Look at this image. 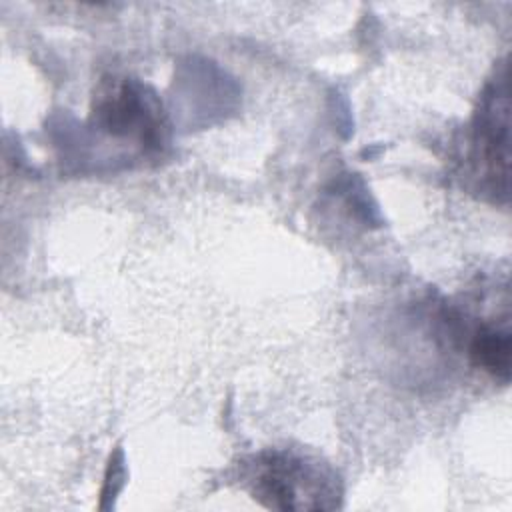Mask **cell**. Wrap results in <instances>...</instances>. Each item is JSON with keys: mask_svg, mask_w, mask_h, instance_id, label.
I'll return each mask as SVG.
<instances>
[{"mask_svg": "<svg viewBox=\"0 0 512 512\" xmlns=\"http://www.w3.org/2000/svg\"><path fill=\"white\" fill-rule=\"evenodd\" d=\"M510 352V332L492 326L478 328L468 346L472 364L502 382L510 378Z\"/></svg>", "mask_w": 512, "mask_h": 512, "instance_id": "obj_4", "label": "cell"}, {"mask_svg": "<svg viewBox=\"0 0 512 512\" xmlns=\"http://www.w3.org/2000/svg\"><path fill=\"white\" fill-rule=\"evenodd\" d=\"M92 126L110 138L138 144L144 154L160 152L168 142V124L160 102L132 78H110L98 86Z\"/></svg>", "mask_w": 512, "mask_h": 512, "instance_id": "obj_2", "label": "cell"}, {"mask_svg": "<svg viewBox=\"0 0 512 512\" xmlns=\"http://www.w3.org/2000/svg\"><path fill=\"white\" fill-rule=\"evenodd\" d=\"M508 94L504 84L482 98L470 140V164L480 188L496 200L508 196Z\"/></svg>", "mask_w": 512, "mask_h": 512, "instance_id": "obj_3", "label": "cell"}, {"mask_svg": "<svg viewBox=\"0 0 512 512\" xmlns=\"http://www.w3.org/2000/svg\"><path fill=\"white\" fill-rule=\"evenodd\" d=\"M252 498L276 510H334L342 500L338 474L298 450H264L246 472Z\"/></svg>", "mask_w": 512, "mask_h": 512, "instance_id": "obj_1", "label": "cell"}]
</instances>
